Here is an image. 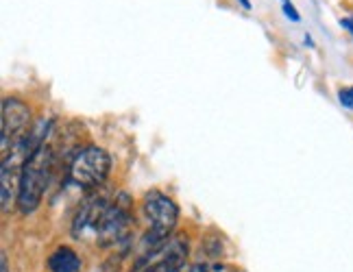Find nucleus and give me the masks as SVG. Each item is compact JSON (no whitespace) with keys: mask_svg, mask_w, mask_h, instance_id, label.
Here are the masks:
<instances>
[{"mask_svg":"<svg viewBox=\"0 0 353 272\" xmlns=\"http://www.w3.org/2000/svg\"><path fill=\"white\" fill-rule=\"evenodd\" d=\"M52 170H55V151L44 142L26 157L22 166V179H20V196H18V209L26 216L33 213L39 202L44 198V192L50 183Z\"/></svg>","mask_w":353,"mask_h":272,"instance_id":"f257e3e1","label":"nucleus"},{"mask_svg":"<svg viewBox=\"0 0 353 272\" xmlns=\"http://www.w3.org/2000/svg\"><path fill=\"white\" fill-rule=\"evenodd\" d=\"M142 207H144V216L148 224H151L144 238V247L155 251L174 231L176 220H179V207H176V202L170 196L157 192V189H153V192H148L144 196Z\"/></svg>","mask_w":353,"mask_h":272,"instance_id":"f03ea898","label":"nucleus"},{"mask_svg":"<svg viewBox=\"0 0 353 272\" xmlns=\"http://www.w3.org/2000/svg\"><path fill=\"white\" fill-rule=\"evenodd\" d=\"M31 107L20 98H3V133H0V155L7 159L18 146L26 144L31 131Z\"/></svg>","mask_w":353,"mask_h":272,"instance_id":"7ed1b4c3","label":"nucleus"},{"mask_svg":"<svg viewBox=\"0 0 353 272\" xmlns=\"http://www.w3.org/2000/svg\"><path fill=\"white\" fill-rule=\"evenodd\" d=\"M112 170V157L101 146H85L74 155L68 176L70 181L83 189H92L105 183L107 174Z\"/></svg>","mask_w":353,"mask_h":272,"instance_id":"20e7f679","label":"nucleus"},{"mask_svg":"<svg viewBox=\"0 0 353 272\" xmlns=\"http://www.w3.org/2000/svg\"><path fill=\"white\" fill-rule=\"evenodd\" d=\"M131 224V198L120 192L110 205H107L105 213L101 216L99 227H97V240L101 247H110L127 236Z\"/></svg>","mask_w":353,"mask_h":272,"instance_id":"39448f33","label":"nucleus"},{"mask_svg":"<svg viewBox=\"0 0 353 272\" xmlns=\"http://www.w3.org/2000/svg\"><path fill=\"white\" fill-rule=\"evenodd\" d=\"M48 268L50 272H81L83 270V262H81L79 253L70 247H59L48 257Z\"/></svg>","mask_w":353,"mask_h":272,"instance_id":"423d86ee","label":"nucleus"},{"mask_svg":"<svg viewBox=\"0 0 353 272\" xmlns=\"http://www.w3.org/2000/svg\"><path fill=\"white\" fill-rule=\"evenodd\" d=\"M338 101H341V105L345 109H353V85L351 87H343L341 92H338Z\"/></svg>","mask_w":353,"mask_h":272,"instance_id":"0eeeda50","label":"nucleus"},{"mask_svg":"<svg viewBox=\"0 0 353 272\" xmlns=\"http://www.w3.org/2000/svg\"><path fill=\"white\" fill-rule=\"evenodd\" d=\"M283 13H286V18H290L292 22H299V20H301V16L296 13V9H294V5L290 3V0H288V3H283Z\"/></svg>","mask_w":353,"mask_h":272,"instance_id":"6e6552de","label":"nucleus"},{"mask_svg":"<svg viewBox=\"0 0 353 272\" xmlns=\"http://www.w3.org/2000/svg\"><path fill=\"white\" fill-rule=\"evenodd\" d=\"M0 272H9V260H7L5 251H3V255H0Z\"/></svg>","mask_w":353,"mask_h":272,"instance_id":"1a4fd4ad","label":"nucleus"},{"mask_svg":"<svg viewBox=\"0 0 353 272\" xmlns=\"http://www.w3.org/2000/svg\"><path fill=\"white\" fill-rule=\"evenodd\" d=\"M341 24H343L345 29L353 35V18H343V20H341Z\"/></svg>","mask_w":353,"mask_h":272,"instance_id":"9d476101","label":"nucleus"},{"mask_svg":"<svg viewBox=\"0 0 353 272\" xmlns=\"http://www.w3.org/2000/svg\"><path fill=\"white\" fill-rule=\"evenodd\" d=\"M238 3H240L244 9H251V0H238Z\"/></svg>","mask_w":353,"mask_h":272,"instance_id":"9b49d317","label":"nucleus"},{"mask_svg":"<svg viewBox=\"0 0 353 272\" xmlns=\"http://www.w3.org/2000/svg\"><path fill=\"white\" fill-rule=\"evenodd\" d=\"M305 44H307V46H314V42H312V37H310V35H305Z\"/></svg>","mask_w":353,"mask_h":272,"instance_id":"f8f14e48","label":"nucleus"},{"mask_svg":"<svg viewBox=\"0 0 353 272\" xmlns=\"http://www.w3.org/2000/svg\"><path fill=\"white\" fill-rule=\"evenodd\" d=\"M281 3H288V0H281Z\"/></svg>","mask_w":353,"mask_h":272,"instance_id":"ddd939ff","label":"nucleus"}]
</instances>
